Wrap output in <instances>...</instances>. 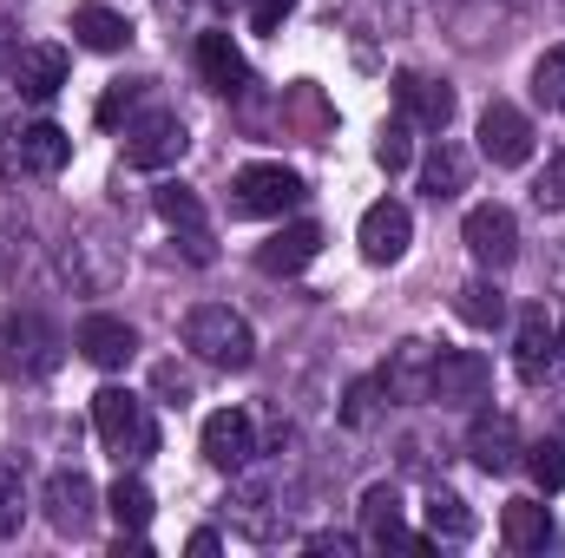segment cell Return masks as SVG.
Masks as SVG:
<instances>
[{
  "label": "cell",
  "instance_id": "1",
  "mask_svg": "<svg viewBox=\"0 0 565 558\" xmlns=\"http://www.w3.org/2000/svg\"><path fill=\"white\" fill-rule=\"evenodd\" d=\"M184 348H191L198 362L224 368V375H244V368L257 362V335H250V322H244L237 309H224V302H198V309L184 315Z\"/></svg>",
  "mask_w": 565,
  "mask_h": 558
},
{
  "label": "cell",
  "instance_id": "2",
  "mask_svg": "<svg viewBox=\"0 0 565 558\" xmlns=\"http://www.w3.org/2000/svg\"><path fill=\"white\" fill-rule=\"evenodd\" d=\"M53 368H60V329L46 315H33V309L7 315L0 322V375L7 382H40Z\"/></svg>",
  "mask_w": 565,
  "mask_h": 558
},
{
  "label": "cell",
  "instance_id": "3",
  "mask_svg": "<svg viewBox=\"0 0 565 558\" xmlns=\"http://www.w3.org/2000/svg\"><path fill=\"white\" fill-rule=\"evenodd\" d=\"M93 427H99V440H106L119 460L158 453V427H151V415H145V401L132 388H99V395H93Z\"/></svg>",
  "mask_w": 565,
  "mask_h": 558
},
{
  "label": "cell",
  "instance_id": "4",
  "mask_svg": "<svg viewBox=\"0 0 565 558\" xmlns=\"http://www.w3.org/2000/svg\"><path fill=\"white\" fill-rule=\"evenodd\" d=\"M302 197L309 191L289 164H244L231 178V217H289Z\"/></svg>",
  "mask_w": 565,
  "mask_h": 558
},
{
  "label": "cell",
  "instance_id": "5",
  "mask_svg": "<svg viewBox=\"0 0 565 558\" xmlns=\"http://www.w3.org/2000/svg\"><path fill=\"white\" fill-rule=\"evenodd\" d=\"M66 158H73V139L46 119L0 132V171L7 178H53V171H66Z\"/></svg>",
  "mask_w": 565,
  "mask_h": 558
},
{
  "label": "cell",
  "instance_id": "6",
  "mask_svg": "<svg viewBox=\"0 0 565 558\" xmlns=\"http://www.w3.org/2000/svg\"><path fill=\"white\" fill-rule=\"evenodd\" d=\"M493 388V362L480 348H434V375H427V401L440 408H473Z\"/></svg>",
  "mask_w": 565,
  "mask_h": 558
},
{
  "label": "cell",
  "instance_id": "7",
  "mask_svg": "<svg viewBox=\"0 0 565 558\" xmlns=\"http://www.w3.org/2000/svg\"><path fill=\"white\" fill-rule=\"evenodd\" d=\"M184 119L178 112H139V119H126V164L132 171H164V164H178L184 158Z\"/></svg>",
  "mask_w": 565,
  "mask_h": 558
},
{
  "label": "cell",
  "instance_id": "8",
  "mask_svg": "<svg viewBox=\"0 0 565 558\" xmlns=\"http://www.w3.org/2000/svg\"><path fill=\"white\" fill-rule=\"evenodd\" d=\"M460 237H467V250H473L480 270H507L520 257V224H513L507 204H473L467 224H460Z\"/></svg>",
  "mask_w": 565,
  "mask_h": 558
},
{
  "label": "cell",
  "instance_id": "9",
  "mask_svg": "<svg viewBox=\"0 0 565 558\" xmlns=\"http://www.w3.org/2000/svg\"><path fill=\"white\" fill-rule=\"evenodd\" d=\"M480 158L500 164V171H520V164L533 158V119H526L520 106L493 99V106L480 112Z\"/></svg>",
  "mask_w": 565,
  "mask_h": 558
},
{
  "label": "cell",
  "instance_id": "10",
  "mask_svg": "<svg viewBox=\"0 0 565 558\" xmlns=\"http://www.w3.org/2000/svg\"><path fill=\"white\" fill-rule=\"evenodd\" d=\"M362 257L369 264H402L408 257V237H415V217H408V204H395V197H382V204H369L362 211Z\"/></svg>",
  "mask_w": 565,
  "mask_h": 558
},
{
  "label": "cell",
  "instance_id": "11",
  "mask_svg": "<svg viewBox=\"0 0 565 558\" xmlns=\"http://www.w3.org/2000/svg\"><path fill=\"white\" fill-rule=\"evenodd\" d=\"M250 453H257V427H250L244 408H217V415L204 420V460L217 473H244Z\"/></svg>",
  "mask_w": 565,
  "mask_h": 558
},
{
  "label": "cell",
  "instance_id": "12",
  "mask_svg": "<svg viewBox=\"0 0 565 558\" xmlns=\"http://www.w3.org/2000/svg\"><path fill=\"white\" fill-rule=\"evenodd\" d=\"M467 453H473L480 473H513V466L526 460V447H520V420L513 415H473V427H467Z\"/></svg>",
  "mask_w": 565,
  "mask_h": 558
},
{
  "label": "cell",
  "instance_id": "13",
  "mask_svg": "<svg viewBox=\"0 0 565 558\" xmlns=\"http://www.w3.org/2000/svg\"><path fill=\"white\" fill-rule=\"evenodd\" d=\"M151 204H158V217H164L171 230H184V257H191V264H211V257H217V250H211V230H204V204H198V191H184V184H158Z\"/></svg>",
  "mask_w": 565,
  "mask_h": 558
},
{
  "label": "cell",
  "instance_id": "14",
  "mask_svg": "<svg viewBox=\"0 0 565 558\" xmlns=\"http://www.w3.org/2000/svg\"><path fill=\"white\" fill-rule=\"evenodd\" d=\"M99 493H93V480L86 473H53L46 480V519H53V533H66V539H79L86 526H93V506Z\"/></svg>",
  "mask_w": 565,
  "mask_h": 558
},
{
  "label": "cell",
  "instance_id": "15",
  "mask_svg": "<svg viewBox=\"0 0 565 558\" xmlns=\"http://www.w3.org/2000/svg\"><path fill=\"white\" fill-rule=\"evenodd\" d=\"M395 99H402V119L422 126V132H447V119H454V86H440L427 73H402Z\"/></svg>",
  "mask_w": 565,
  "mask_h": 558
},
{
  "label": "cell",
  "instance_id": "16",
  "mask_svg": "<svg viewBox=\"0 0 565 558\" xmlns=\"http://www.w3.org/2000/svg\"><path fill=\"white\" fill-rule=\"evenodd\" d=\"M198 73H204V86L211 93H244L250 86V66H244V53H237V40L224 33V26H211V33H198Z\"/></svg>",
  "mask_w": 565,
  "mask_h": 558
},
{
  "label": "cell",
  "instance_id": "17",
  "mask_svg": "<svg viewBox=\"0 0 565 558\" xmlns=\"http://www.w3.org/2000/svg\"><path fill=\"white\" fill-rule=\"evenodd\" d=\"M553 362H559V335H553L546 309H526L520 329H513V368H520V382H546Z\"/></svg>",
  "mask_w": 565,
  "mask_h": 558
},
{
  "label": "cell",
  "instance_id": "18",
  "mask_svg": "<svg viewBox=\"0 0 565 558\" xmlns=\"http://www.w3.org/2000/svg\"><path fill=\"white\" fill-rule=\"evenodd\" d=\"M316 250H322V224H309V217L302 224H282L277 237L257 250V270L264 277H296V270L316 264Z\"/></svg>",
  "mask_w": 565,
  "mask_h": 558
},
{
  "label": "cell",
  "instance_id": "19",
  "mask_svg": "<svg viewBox=\"0 0 565 558\" xmlns=\"http://www.w3.org/2000/svg\"><path fill=\"white\" fill-rule=\"evenodd\" d=\"M79 355H86L93 368H126V362L139 355V335H132V322H119V315H86V322H79Z\"/></svg>",
  "mask_w": 565,
  "mask_h": 558
},
{
  "label": "cell",
  "instance_id": "20",
  "mask_svg": "<svg viewBox=\"0 0 565 558\" xmlns=\"http://www.w3.org/2000/svg\"><path fill=\"white\" fill-rule=\"evenodd\" d=\"M13 86L26 93V99H53L60 86H66V46H53V40H40V46H20V60H13Z\"/></svg>",
  "mask_w": 565,
  "mask_h": 558
},
{
  "label": "cell",
  "instance_id": "21",
  "mask_svg": "<svg viewBox=\"0 0 565 558\" xmlns=\"http://www.w3.org/2000/svg\"><path fill=\"white\" fill-rule=\"evenodd\" d=\"M427 375H434V348L427 342H402L382 368V395L388 401H427Z\"/></svg>",
  "mask_w": 565,
  "mask_h": 558
},
{
  "label": "cell",
  "instance_id": "22",
  "mask_svg": "<svg viewBox=\"0 0 565 558\" xmlns=\"http://www.w3.org/2000/svg\"><path fill=\"white\" fill-rule=\"evenodd\" d=\"M362 533H369L375 546H402V552L422 546L415 533H402V493H395V486H369V493H362Z\"/></svg>",
  "mask_w": 565,
  "mask_h": 558
},
{
  "label": "cell",
  "instance_id": "23",
  "mask_svg": "<svg viewBox=\"0 0 565 558\" xmlns=\"http://www.w3.org/2000/svg\"><path fill=\"white\" fill-rule=\"evenodd\" d=\"M500 539H507L513 552H546V546H553V513H546L540 500H507Z\"/></svg>",
  "mask_w": 565,
  "mask_h": 558
},
{
  "label": "cell",
  "instance_id": "24",
  "mask_svg": "<svg viewBox=\"0 0 565 558\" xmlns=\"http://www.w3.org/2000/svg\"><path fill=\"white\" fill-rule=\"evenodd\" d=\"M422 191L434 197V204L467 191V151H460L454 139H434V151H427V164H422Z\"/></svg>",
  "mask_w": 565,
  "mask_h": 558
},
{
  "label": "cell",
  "instance_id": "25",
  "mask_svg": "<svg viewBox=\"0 0 565 558\" xmlns=\"http://www.w3.org/2000/svg\"><path fill=\"white\" fill-rule=\"evenodd\" d=\"M73 33H79V46H93V53H126L132 20L113 13V7H79V13H73Z\"/></svg>",
  "mask_w": 565,
  "mask_h": 558
},
{
  "label": "cell",
  "instance_id": "26",
  "mask_svg": "<svg viewBox=\"0 0 565 558\" xmlns=\"http://www.w3.org/2000/svg\"><path fill=\"white\" fill-rule=\"evenodd\" d=\"M454 315L467 322V329H500L507 322V296H500V282H460L454 289Z\"/></svg>",
  "mask_w": 565,
  "mask_h": 558
},
{
  "label": "cell",
  "instance_id": "27",
  "mask_svg": "<svg viewBox=\"0 0 565 558\" xmlns=\"http://www.w3.org/2000/svg\"><path fill=\"white\" fill-rule=\"evenodd\" d=\"M427 533H434V539H473V513H467V500H460V493H447V486H440V493H427Z\"/></svg>",
  "mask_w": 565,
  "mask_h": 558
},
{
  "label": "cell",
  "instance_id": "28",
  "mask_svg": "<svg viewBox=\"0 0 565 558\" xmlns=\"http://www.w3.org/2000/svg\"><path fill=\"white\" fill-rule=\"evenodd\" d=\"M106 506H113L119 533H145V526H151V506H158V500H151V486H145V480H119V486L106 493Z\"/></svg>",
  "mask_w": 565,
  "mask_h": 558
},
{
  "label": "cell",
  "instance_id": "29",
  "mask_svg": "<svg viewBox=\"0 0 565 558\" xmlns=\"http://www.w3.org/2000/svg\"><path fill=\"white\" fill-rule=\"evenodd\" d=\"M533 99L553 106V112H565V46L540 53V66H533Z\"/></svg>",
  "mask_w": 565,
  "mask_h": 558
},
{
  "label": "cell",
  "instance_id": "30",
  "mask_svg": "<svg viewBox=\"0 0 565 558\" xmlns=\"http://www.w3.org/2000/svg\"><path fill=\"white\" fill-rule=\"evenodd\" d=\"M526 466H533L540 493H565V440H540V447H526Z\"/></svg>",
  "mask_w": 565,
  "mask_h": 558
},
{
  "label": "cell",
  "instance_id": "31",
  "mask_svg": "<svg viewBox=\"0 0 565 558\" xmlns=\"http://www.w3.org/2000/svg\"><path fill=\"white\" fill-rule=\"evenodd\" d=\"M375 158H382V171H408V158H415V126H408V119H388L382 139H375Z\"/></svg>",
  "mask_w": 565,
  "mask_h": 558
},
{
  "label": "cell",
  "instance_id": "32",
  "mask_svg": "<svg viewBox=\"0 0 565 558\" xmlns=\"http://www.w3.org/2000/svg\"><path fill=\"white\" fill-rule=\"evenodd\" d=\"M26 519V486H20V466L0 460V539H13Z\"/></svg>",
  "mask_w": 565,
  "mask_h": 558
},
{
  "label": "cell",
  "instance_id": "33",
  "mask_svg": "<svg viewBox=\"0 0 565 558\" xmlns=\"http://www.w3.org/2000/svg\"><path fill=\"white\" fill-rule=\"evenodd\" d=\"M145 99V79H113V93L99 99V126H119V119H132Z\"/></svg>",
  "mask_w": 565,
  "mask_h": 558
},
{
  "label": "cell",
  "instance_id": "34",
  "mask_svg": "<svg viewBox=\"0 0 565 558\" xmlns=\"http://www.w3.org/2000/svg\"><path fill=\"white\" fill-rule=\"evenodd\" d=\"M533 204H540V211H565V151L546 164V171H540V184H533Z\"/></svg>",
  "mask_w": 565,
  "mask_h": 558
},
{
  "label": "cell",
  "instance_id": "35",
  "mask_svg": "<svg viewBox=\"0 0 565 558\" xmlns=\"http://www.w3.org/2000/svg\"><path fill=\"white\" fill-rule=\"evenodd\" d=\"M375 401H382V382H355L349 401H342V420H349V427H369V420H375Z\"/></svg>",
  "mask_w": 565,
  "mask_h": 558
},
{
  "label": "cell",
  "instance_id": "36",
  "mask_svg": "<svg viewBox=\"0 0 565 558\" xmlns=\"http://www.w3.org/2000/svg\"><path fill=\"white\" fill-rule=\"evenodd\" d=\"M289 7H296V0H250V26H257V33H277L282 20H289Z\"/></svg>",
  "mask_w": 565,
  "mask_h": 558
},
{
  "label": "cell",
  "instance_id": "37",
  "mask_svg": "<svg viewBox=\"0 0 565 558\" xmlns=\"http://www.w3.org/2000/svg\"><path fill=\"white\" fill-rule=\"evenodd\" d=\"M309 552H322V558H349V552H355V539H342V533H316V539H309Z\"/></svg>",
  "mask_w": 565,
  "mask_h": 558
},
{
  "label": "cell",
  "instance_id": "38",
  "mask_svg": "<svg viewBox=\"0 0 565 558\" xmlns=\"http://www.w3.org/2000/svg\"><path fill=\"white\" fill-rule=\"evenodd\" d=\"M217 546H224L217 533H191V552H198V558H211V552H217Z\"/></svg>",
  "mask_w": 565,
  "mask_h": 558
},
{
  "label": "cell",
  "instance_id": "39",
  "mask_svg": "<svg viewBox=\"0 0 565 558\" xmlns=\"http://www.w3.org/2000/svg\"><path fill=\"white\" fill-rule=\"evenodd\" d=\"M13 60H20V46H13V33H7V26H0V66H7V73H13Z\"/></svg>",
  "mask_w": 565,
  "mask_h": 558
},
{
  "label": "cell",
  "instance_id": "40",
  "mask_svg": "<svg viewBox=\"0 0 565 558\" xmlns=\"http://www.w3.org/2000/svg\"><path fill=\"white\" fill-rule=\"evenodd\" d=\"M553 335H559V362H565V315H559V329H553Z\"/></svg>",
  "mask_w": 565,
  "mask_h": 558
},
{
  "label": "cell",
  "instance_id": "41",
  "mask_svg": "<svg viewBox=\"0 0 565 558\" xmlns=\"http://www.w3.org/2000/svg\"><path fill=\"white\" fill-rule=\"evenodd\" d=\"M217 7H231V0H217Z\"/></svg>",
  "mask_w": 565,
  "mask_h": 558
}]
</instances>
